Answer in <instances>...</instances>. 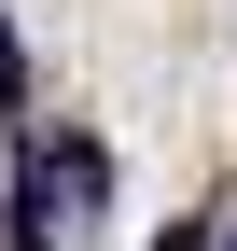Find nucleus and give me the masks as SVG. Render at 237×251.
<instances>
[{
  "label": "nucleus",
  "mask_w": 237,
  "mask_h": 251,
  "mask_svg": "<svg viewBox=\"0 0 237 251\" xmlns=\"http://www.w3.org/2000/svg\"><path fill=\"white\" fill-rule=\"evenodd\" d=\"M28 98V56H14V28H0V112H14Z\"/></svg>",
  "instance_id": "f257e3e1"
},
{
  "label": "nucleus",
  "mask_w": 237,
  "mask_h": 251,
  "mask_svg": "<svg viewBox=\"0 0 237 251\" xmlns=\"http://www.w3.org/2000/svg\"><path fill=\"white\" fill-rule=\"evenodd\" d=\"M154 251H210V224H167V237H154Z\"/></svg>",
  "instance_id": "f03ea898"
}]
</instances>
